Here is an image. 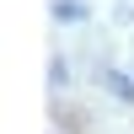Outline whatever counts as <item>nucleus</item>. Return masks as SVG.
<instances>
[{
	"instance_id": "obj_1",
	"label": "nucleus",
	"mask_w": 134,
	"mask_h": 134,
	"mask_svg": "<svg viewBox=\"0 0 134 134\" xmlns=\"http://www.w3.org/2000/svg\"><path fill=\"white\" fill-rule=\"evenodd\" d=\"M107 86H113V97H129V102H134V86L124 81V75H107Z\"/></svg>"
}]
</instances>
